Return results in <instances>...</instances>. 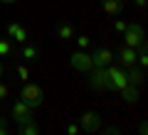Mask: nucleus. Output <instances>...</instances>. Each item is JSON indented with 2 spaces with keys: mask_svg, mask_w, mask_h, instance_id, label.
<instances>
[{
  "mask_svg": "<svg viewBox=\"0 0 148 135\" xmlns=\"http://www.w3.org/2000/svg\"><path fill=\"white\" fill-rule=\"evenodd\" d=\"M114 30H116L119 35H123V32L128 30V22L126 20H116V22H114Z\"/></svg>",
  "mask_w": 148,
  "mask_h": 135,
  "instance_id": "obj_19",
  "label": "nucleus"
},
{
  "mask_svg": "<svg viewBox=\"0 0 148 135\" xmlns=\"http://www.w3.org/2000/svg\"><path fill=\"white\" fill-rule=\"evenodd\" d=\"M106 76L111 81V91L116 88V91H123L128 86V79H126V71L121 66H106Z\"/></svg>",
  "mask_w": 148,
  "mask_h": 135,
  "instance_id": "obj_5",
  "label": "nucleus"
},
{
  "mask_svg": "<svg viewBox=\"0 0 148 135\" xmlns=\"http://www.w3.org/2000/svg\"><path fill=\"white\" fill-rule=\"evenodd\" d=\"M57 37H59V39H74V27L69 25V22H59Z\"/></svg>",
  "mask_w": 148,
  "mask_h": 135,
  "instance_id": "obj_14",
  "label": "nucleus"
},
{
  "mask_svg": "<svg viewBox=\"0 0 148 135\" xmlns=\"http://www.w3.org/2000/svg\"><path fill=\"white\" fill-rule=\"evenodd\" d=\"M79 128L84 130V133H96V130L101 128V115L96 113V111H86V113L79 115Z\"/></svg>",
  "mask_w": 148,
  "mask_h": 135,
  "instance_id": "obj_6",
  "label": "nucleus"
},
{
  "mask_svg": "<svg viewBox=\"0 0 148 135\" xmlns=\"http://www.w3.org/2000/svg\"><path fill=\"white\" fill-rule=\"evenodd\" d=\"M12 118H15L17 125H25V123H35V108H30V106L25 103V101H15L10 108Z\"/></svg>",
  "mask_w": 148,
  "mask_h": 135,
  "instance_id": "obj_3",
  "label": "nucleus"
},
{
  "mask_svg": "<svg viewBox=\"0 0 148 135\" xmlns=\"http://www.w3.org/2000/svg\"><path fill=\"white\" fill-rule=\"evenodd\" d=\"M111 62H114V52H111L109 47H99L94 54H91V64H94L96 69H106V66H111Z\"/></svg>",
  "mask_w": 148,
  "mask_h": 135,
  "instance_id": "obj_8",
  "label": "nucleus"
},
{
  "mask_svg": "<svg viewBox=\"0 0 148 135\" xmlns=\"http://www.w3.org/2000/svg\"><path fill=\"white\" fill-rule=\"evenodd\" d=\"M99 5L106 15H121L123 12V0H99Z\"/></svg>",
  "mask_w": 148,
  "mask_h": 135,
  "instance_id": "obj_10",
  "label": "nucleus"
},
{
  "mask_svg": "<svg viewBox=\"0 0 148 135\" xmlns=\"http://www.w3.org/2000/svg\"><path fill=\"white\" fill-rule=\"evenodd\" d=\"M37 57H40V49H37L35 44H30V42H27L25 49H22V59H30V62H35Z\"/></svg>",
  "mask_w": 148,
  "mask_h": 135,
  "instance_id": "obj_15",
  "label": "nucleus"
},
{
  "mask_svg": "<svg viewBox=\"0 0 148 135\" xmlns=\"http://www.w3.org/2000/svg\"><path fill=\"white\" fill-rule=\"evenodd\" d=\"M0 135H8V123H5V118H0Z\"/></svg>",
  "mask_w": 148,
  "mask_h": 135,
  "instance_id": "obj_24",
  "label": "nucleus"
},
{
  "mask_svg": "<svg viewBox=\"0 0 148 135\" xmlns=\"http://www.w3.org/2000/svg\"><path fill=\"white\" fill-rule=\"evenodd\" d=\"M77 44H79L82 49H86V47L91 44V37H86V35H79V37H77Z\"/></svg>",
  "mask_w": 148,
  "mask_h": 135,
  "instance_id": "obj_20",
  "label": "nucleus"
},
{
  "mask_svg": "<svg viewBox=\"0 0 148 135\" xmlns=\"http://www.w3.org/2000/svg\"><path fill=\"white\" fill-rule=\"evenodd\" d=\"M136 57H138V52L136 49H131V47H121V52H119V62H121V66H136Z\"/></svg>",
  "mask_w": 148,
  "mask_h": 135,
  "instance_id": "obj_11",
  "label": "nucleus"
},
{
  "mask_svg": "<svg viewBox=\"0 0 148 135\" xmlns=\"http://www.w3.org/2000/svg\"><path fill=\"white\" fill-rule=\"evenodd\" d=\"M79 130H82L79 123H69L67 125V135H79Z\"/></svg>",
  "mask_w": 148,
  "mask_h": 135,
  "instance_id": "obj_21",
  "label": "nucleus"
},
{
  "mask_svg": "<svg viewBox=\"0 0 148 135\" xmlns=\"http://www.w3.org/2000/svg\"><path fill=\"white\" fill-rule=\"evenodd\" d=\"M69 64H72V69H77V71H91V69H94L91 54H86V52H74L72 57H69Z\"/></svg>",
  "mask_w": 148,
  "mask_h": 135,
  "instance_id": "obj_7",
  "label": "nucleus"
},
{
  "mask_svg": "<svg viewBox=\"0 0 148 135\" xmlns=\"http://www.w3.org/2000/svg\"><path fill=\"white\" fill-rule=\"evenodd\" d=\"M3 5H12V3H17V0H0Z\"/></svg>",
  "mask_w": 148,
  "mask_h": 135,
  "instance_id": "obj_27",
  "label": "nucleus"
},
{
  "mask_svg": "<svg viewBox=\"0 0 148 135\" xmlns=\"http://www.w3.org/2000/svg\"><path fill=\"white\" fill-rule=\"evenodd\" d=\"M3 71H5V66H3V62H0V79H3Z\"/></svg>",
  "mask_w": 148,
  "mask_h": 135,
  "instance_id": "obj_28",
  "label": "nucleus"
},
{
  "mask_svg": "<svg viewBox=\"0 0 148 135\" xmlns=\"http://www.w3.org/2000/svg\"><path fill=\"white\" fill-rule=\"evenodd\" d=\"M101 135H121V133H119L116 128H111V130H104V133H101Z\"/></svg>",
  "mask_w": 148,
  "mask_h": 135,
  "instance_id": "obj_25",
  "label": "nucleus"
},
{
  "mask_svg": "<svg viewBox=\"0 0 148 135\" xmlns=\"http://www.w3.org/2000/svg\"><path fill=\"white\" fill-rule=\"evenodd\" d=\"M133 3H136V7H146L148 5V0H133Z\"/></svg>",
  "mask_w": 148,
  "mask_h": 135,
  "instance_id": "obj_26",
  "label": "nucleus"
},
{
  "mask_svg": "<svg viewBox=\"0 0 148 135\" xmlns=\"http://www.w3.org/2000/svg\"><path fill=\"white\" fill-rule=\"evenodd\" d=\"M121 98H123V103H128V106H131V103H138V88H136V86H126V88L121 91Z\"/></svg>",
  "mask_w": 148,
  "mask_h": 135,
  "instance_id": "obj_13",
  "label": "nucleus"
},
{
  "mask_svg": "<svg viewBox=\"0 0 148 135\" xmlns=\"http://www.w3.org/2000/svg\"><path fill=\"white\" fill-rule=\"evenodd\" d=\"M20 101H25L30 108H40V106L45 103V91L37 86V83L27 81L25 86H22V91H20Z\"/></svg>",
  "mask_w": 148,
  "mask_h": 135,
  "instance_id": "obj_1",
  "label": "nucleus"
},
{
  "mask_svg": "<svg viewBox=\"0 0 148 135\" xmlns=\"http://www.w3.org/2000/svg\"><path fill=\"white\" fill-rule=\"evenodd\" d=\"M126 79H128V86H136V88H138L143 81H146V74H143V69H141V66H128Z\"/></svg>",
  "mask_w": 148,
  "mask_h": 135,
  "instance_id": "obj_12",
  "label": "nucleus"
},
{
  "mask_svg": "<svg viewBox=\"0 0 148 135\" xmlns=\"http://www.w3.org/2000/svg\"><path fill=\"white\" fill-rule=\"evenodd\" d=\"M8 39H15L17 44H27L30 42V35H27V30L20 22H10L8 25Z\"/></svg>",
  "mask_w": 148,
  "mask_h": 135,
  "instance_id": "obj_9",
  "label": "nucleus"
},
{
  "mask_svg": "<svg viewBox=\"0 0 148 135\" xmlns=\"http://www.w3.org/2000/svg\"><path fill=\"white\" fill-rule=\"evenodd\" d=\"M10 54H12V44L8 37H3L0 39V57H10Z\"/></svg>",
  "mask_w": 148,
  "mask_h": 135,
  "instance_id": "obj_16",
  "label": "nucleus"
},
{
  "mask_svg": "<svg viewBox=\"0 0 148 135\" xmlns=\"http://www.w3.org/2000/svg\"><path fill=\"white\" fill-rule=\"evenodd\" d=\"M8 94H10V91H8V86H5L3 81H0V101H3V98H8Z\"/></svg>",
  "mask_w": 148,
  "mask_h": 135,
  "instance_id": "obj_22",
  "label": "nucleus"
},
{
  "mask_svg": "<svg viewBox=\"0 0 148 135\" xmlns=\"http://www.w3.org/2000/svg\"><path fill=\"white\" fill-rule=\"evenodd\" d=\"M89 88H94V91H111V81L109 76H106V69H91L89 74Z\"/></svg>",
  "mask_w": 148,
  "mask_h": 135,
  "instance_id": "obj_4",
  "label": "nucleus"
},
{
  "mask_svg": "<svg viewBox=\"0 0 148 135\" xmlns=\"http://www.w3.org/2000/svg\"><path fill=\"white\" fill-rule=\"evenodd\" d=\"M20 135H40V128L35 123H25V125H20Z\"/></svg>",
  "mask_w": 148,
  "mask_h": 135,
  "instance_id": "obj_17",
  "label": "nucleus"
},
{
  "mask_svg": "<svg viewBox=\"0 0 148 135\" xmlns=\"http://www.w3.org/2000/svg\"><path fill=\"white\" fill-rule=\"evenodd\" d=\"M15 71H17V76H20V81H22V83H27V81H30V69H27L25 64H20V66H17Z\"/></svg>",
  "mask_w": 148,
  "mask_h": 135,
  "instance_id": "obj_18",
  "label": "nucleus"
},
{
  "mask_svg": "<svg viewBox=\"0 0 148 135\" xmlns=\"http://www.w3.org/2000/svg\"><path fill=\"white\" fill-rule=\"evenodd\" d=\"M143 39H146V30H143V25H141V22H128V30L123 32V47L138 49Z\"/></svg>",
  "mask_w": 148,
  "mask_h": 135,
  "instance_id": "obj_2",
  "label": "nucleus"
},
{
  "mask_svg": "<svg viewBox=\"0 0 148 135\" xmlns=\"http://www.w3.org/2000/svg\"><path fill=\"white\" fill-rule=\"evenodd\" d=\"M138 135H148V125H146V120H141V125H138Z\"/></svg>",
  "mask_w": 148,
  "mask_h": 135,
  "instance_id": "obj_23",
  "label": "nucleus"
}]
</instances>
